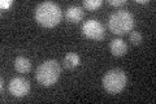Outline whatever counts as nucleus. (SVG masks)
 <instances>
[{
    "label": "nucleus",
    "instance_id": "obj_1",
    "mask_svg": "<svg viewBox=\"0 0 156 104\" xmlns=\"http://www.w3.org/2000/svg\"><path fill=\"white\" fill-rule=\"evenodd\" d=\"M35 21L43 27H55L62 18L61 8L53 2H43L34 9Z\"/></svg>",
    "mask_w": 156,
    "mask_h": 104
},
{
    "label": "nucleus",
    "instance_id": "obj_2",
    "mask_svg": "<svg viewBox=\"0 0 156 104\" xmlns=\"http://www.w3.org/2000/svg\"><path fill=\"white\" fill-rule=\"evenodd\" d=\"M135 25V20L133 13L125 9H120V11L113 12L108 18V27L109 30L117 34V35H122L133 30Z\"/></svg>",
    "mask_w": 156,
    "mask_h": 104
},
{
    "label": "nucleus",
    "instance_id": "obj_3",
    "mask_svg": "<svg viewBox=\"0 0 156 104\" xmlns=\"http://www.w3.org/2000/svg\"><path fill=\"white\" fill-rule=\"evenodd\" d=\"M61 74V66L58 64L57 60H46L44 63H42L41 65L37 68L35 72V78L38 83H41L42 86H52L57 82L58 77Z\"/></svg>",
    "mask_w": 156,
    "mask_h": 104
},
{
    "label": "nucleus",
    "instance_id": "obj_4",
    "mask_svg": "<svg viewBox=\"0 0 156 104\" xmlns=\"http://www.w3.org/2000/svg\"><path fill=\"white\" fill-rule=\"evenodd\" d=\"M126 82H128V77H126L125 72L119 68L108 70L103 76V80H101L104 90L111 95L120 94L125 88Z\"/></svg>",
    "mask_w": 156,
    "mask_h": 104
},
{
    "label": "nucleus",
    "instance_id": "obj_5",
    "mask_svg": "<svg viewBox=\"0 0 156 104\" xmlns=\"http://www.w3.org/2000/svg\"><path fill=\"white\" fill-rule=\"evenodd\" d=\"M81 30H82V34L87 39H91V41H101L105 37L104 26L98 20H94V18L85 21Z\"/></svg>",
    "mask_w": 156,
    "mask_h": 104
},
{
    "label": "nucleus",
    "instance_id": "obj_6",
    "mask_svg": "<svg viewBox=\"0 0 156 104\" xmlns=\"http://www.w3.org/2000/svg\"><path fill=\"white\" fill-rule=\"evenodd\" d=\"M8 90L16 98H23L26 96L30 91V82L23 77H14L9 81Z\"/></svg>",
    "mask_w": 156,
    "mask_h": 104
},
{
    "label": "nucleus",
    "instance_id": "obj_7",
    "mask_svg": "<svg viewBox=\"0 0 156 104\" xmlns=\"http://www.w3.org/2000/svg\"><path fill=\"white\" fill-rule=\"evenodd\" d=\"M109 49L113 56H124L128 52V44L124 39L116 38L109 43Z\"/></svg>",
    "mask_w": 156,
    "mask_h": 104
},
{
    "label": "nucleus",
    "instance_id": "obj_8",
    "mask_svg": "<svg viewBox=\"0 0 156 104\" xmlns=\"http://www.w3.org/2000/svg\"><path fill=\"white\" fill-rule=\"evenodd\" d=\"M83 16H85L83 9H82L81 7H78V5H70L65 12L66 20L69 22H73V23H77V22L82 21Z\"/></svg>",
    "mask_w": 156,
    "mask_h": 104
},
{
    "label": "nucleus",
    "instance_id": "obj_9",
    "mask_svg": "<svg viewBox=\"0 0 156 104\" xmlns=\"http://www.w3.org/2000/svg\"><path fill=\"white\" fill-rule=\"evenodd\" d=\"M14 68L20 73H27L31 69V61L25 56H18L14 59Z\"/></svg>",
    "mask_w": 156,
    "mask_h": 104
},
{
    "label": "nucleus",
    "instance_id": "obj_10",
    "mask_svg": "<svg viewBox=\"0 0 156 104\" xmlns=\"http://www.w3.org/2000/svg\"><path fill=\"white\" fill-rule=\"evenodd\" d=\"M81 64V57L74 52H69L66 53L64 57V66L66 69H74Z\"/></svg>",
    "mask_w": 156,
    "mask_h": 104
},
{
    "label": "nucleus",
    "instance_id": "obj_11",
    "mask_svg": "<svg viewBox=\"0 0 156 104\" xmlns=\"http://www.w3.org/2000/svg\"><path fill=\"white\" fill-rule=\"evenodd\" d=\"M103 2L101 0H85L83 2V7L86 9H89V11H95L96 8H99Z\"/></svg>",
    "mask_w": 156,
    "mask_h": 104
},
{
    "label": "nucleus",
    "instance_id": "obj_12",
    "mask_svg": "<svg viewBox=\"0 0 156 104\" xmlns=\"http://www.w3.org/2000/svg\"><path fill=\"white\" fill-rule=\"evenodd\" d=\"M142 41H143V37H142V34L140 33H138V31H133L130 34V42L133 43V44H140L142 43Z\"/></svg>",
    "mask_w": 156,
    "mask_h": 104
},
{
    "label": "nucleus",
    "instance_id": "obj_13",
    "mask_svg": "<svg viewBox=\"0 0 156 104\" xmlns=\"http://www.w3.org/2000/svg\"><path fill=\"white\" fill-rule=\"evenodd\" d=\"M12 4H13L12 0H2V3H0V8H2V11H7Z\"/></svg>",
    "mask_w": 156,
    "mask_h": 104
},
{
    "label": "nucleus",
    "instance_id": "obj_14",
    "mask_svg": "<svg viewBox=\"0 0 156 104\" xmlns=\"http://www.w3.org/2000/svg\"><path fill=\"white\" fill-rule=\"evenodd\" d=\"M108 3L113 7H121V5H124L126 2L125 0H108Z\"/></svg>",
    "mask_w": 156,
    "mask_h": 104
},
{
    "label": "nucleus",
    "instance_id": "obj_15",
    "mask_svg": "<svg viewBox=\"0 0 156 104\" xmlns=\"http://www.w3.org/2000/svg\"><path fill=\"white\" fill-rule=\"evenodd\" d=\"M136 3H139V4H147L148 0H136Z\"/></svg>",
    "mask_w": 156,
    "mask_h": 104
}]
</instances>
